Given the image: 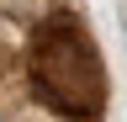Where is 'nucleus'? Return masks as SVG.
<instances>
[{
    "label": "nucleus",
    "mask_w": 127,
    "mask_h": 122,
    "mask_svg": "<svg viewBox=\"0 0 127 122\" xmlns=\"http://www.w3.org/2000/svg\"><path fill=\"white\" fill-rule=\"evenodd\" d=\"M32 90L69 117H101L106 106V64L90 32L69 16H53L32 48Z\"/></svg>",
    "instance_id": "nucleus-1"
}]
</instances>
